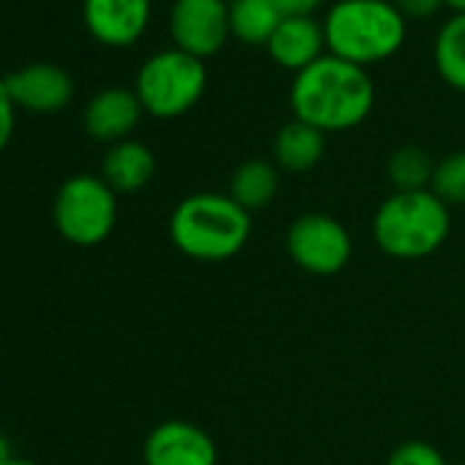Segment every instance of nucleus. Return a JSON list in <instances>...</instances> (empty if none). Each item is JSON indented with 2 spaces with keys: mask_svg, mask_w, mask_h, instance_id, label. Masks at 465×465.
<instances>
[{
  "mask_svg": "<svg viewBox=\"0 0 465 465\" xmlns=\"http://www.w3.org/2000/svg\"><path fill=\"white\" fill-rule=\"evenodd\" d=\"M53 222L74 247H99L118 222V194L102 175L80 173L61 183L53 203Z\"/></svg>",
  "mask_w": 465,
  "mask_h": 465,
  "instance_id": "6",
  "label": "nucleus"
},
{
  "mask_svg": "<svg viewBox=\"0 0 465 465\" xmlns=\"http://www.w3.org/2000/svg\"><path fill=\"white\" fill-rule=\"evenodd\" d=\"M205 61L192 58L175 47L151 55L134 80V94L143 110L153 118L170 121L186 115L205 94Z\"/></svg>",
  "mask_w": 465,
  "mask_h": 465,
  "instance_id": "5",
  "label": "nucleus"
},
{
  "mask_svg": "<svg viewBox=\"0 0 465 465\" xmlns=\"http://www.w3.org/2000/svg\"><path fill=\"white\" fill-rule=\"evenodd\" d=\"M282 23L274 0H230V36L250 47H266Z\"/></svg>",
  "mask_w": 465,
  "mask_h": 465,
  "instance_id": "17",
  "label": "nucleus"
},
{
  "mask_svg": "<svg viewBox=\"0 0 465 465\" xmlns=\"http://www.w3.org/2000/svg\"><path fill=\"white\" fill-rule=\"evenodd\" d=\"M143 113L145 110H143L134 91H129V88H104L88 102L83 124H85V132L96 143L115 145V143L129 140V134L137 129Z\"/></svg>",
  "mask_w": 465,
  "mask_h": 465,
  "instance_id": "12",
  "label": "nucleus"
},
{
  "mask_svg": "<svg viewBox=\"0 0 465 465\" xmlns=\"http://www.w3.org/2000/svg\"><path fill=\"white\" fill-rule=\"evenodd\" d=\"M432 170H435L432 156L424 148H419V145H402L386 162V175H389L394 192L430 189Z\"/></svg>",
  "mask_w": 465,
  "mask_h": 465,
  "instance_id": "19",
  "label": "nucleus"
},
{
  "mask_svg": "<svg viewBox=\"0 0 465 465\" xmlns=\"http://www.w3.org/2000/svg\"><path fill=\"white\" fill-rule=\"evenodd\" d=\"M386 465H449L443 451L430 440H402L386 457Z\"/></svg>",
  "mask_w": 465,
  "mask_h": 465,
  "instance_id": "21",
  "label": "nucleus"
},
{
  "mask_svg": "<svg viewBox=\"0 0 465 465\" xmlns=\"http://www.w3.org/2000/svg\"><path fill=\"white\" fill-rule=\"evenodd\" d=\"M170 39L175 50L192 58L216 55L230 39V4L227 0H173Z\"/></svg>",
  "mask_w": 465,
  "mask_h": 465,
  "instance_id": "8",
  "label": "nucleus"
},
{
  "mask_svg": "<svg viewBox=\"0 0 465 465\" xmlns=\"http://www.w3.org/2000/svg\"><path fill=\"white\" fill-rule=\"evenodd\" d=\"M285 250L302 272L312 277H334L351 263L353 239L337 216L310 211L291 222Z\"/></svg>",
  "mask_w": 465,
  "mask_h": 465,
  "instance_id": "7",
  "label": "nucleus"
},
{
  "mask_svg": "<svg viewBox=\"0 0 465 465\" xmlns=\"http://www.w3.org/2000/svg\"><path fill=\"white\" fill-rule=\"evenodd\" d=\"M167 230L181 255L200 263H222L250 244L252 213L230 194L194 192L173 208Z\"/></svg>",
  "mask_w": 465,
  "mask_h": 465,
  "instance_id": "2",
  "label": "nucleus"
},
{
  "mask_svg": "<svg viewBox=\"0 0 465 465\" xmlns=\"http://www.w3.org/2000/svg\"><path fill=\"white\" fill-rule=\"evenodd\" d=\"M462 465H465V462H462Z\"/></svg>",
  "mask_w": 465,
  "mask_h": 465,
  "instance_id": "28",
  "label": "nucleus"
},
{
  "mask_svg": "<svg viewBox=\"0 0 465 465\" xmlns=\"http://www.w3.org/2000/svg\"><path fill=\"white\" fill-rule=\"evenodd\" d=\"M15 124H17V107L9 96L6 83L0 80V153L6 151V145L15 137Z\"/></svg>",
  "mask_w": 465,
  "mask_h": 465,
  "instance_id": "22",
  "label": "nucleus"
},
{
  "mask_svg": "<svg viewBox=\"0 0 465 465\" xmlns=\"http://www.w3.org/2000/svg\"><path fill=\"white\" fill-rule=\"evenodd\" d=\"M88 34L104 47H132L151 23V0H83Z\"/></svg>",
  "mask_w": 465,
  "mask_h": 465,
  "instance_id": "10",
  "label": "nucleus"
},
{
  "mask_svg": "<svg viewBox=\"0 0 465 465\" xmlns=\"http://www.w3.org/2000/svg\"><path fill=\"white\" fill-rule=\"evenodd\" d=\"M274 164L288 173H307L321 164L326 153V134L299 118L280 126L274 137Z\"/></svg>",
  "mask_w": 465,
  "mask_h": 465,
  "instance_id": "15",
  "label": "nucleus"
},
{
  "mask_svg": "<svg viewBox=\"0 0 465 465\" xmlns=\"http://www.w3.org/2000/svg\"><path fill=\"white\" fill-rule=\"evenodd\" d=\"M145 465H216V440L194 421L167 419L156 424L143 443Z\"/></svg>",
  "mask_w": 465,
  "mask_h": 465,
  "instance_id": "9",
  "label": "nucleus"
},
{
  "mask_svg": "<svg viewBox=\"0 0 465 465\" xmlns=\"http://www.w3.org/2000/svg\"><path fill=\"white\" fill-rule=\"evenodd\" d=\"M451 230V213L430 189L391 192L372 216V239L394 261H421L438 252Z\"/></svg>",
  "mask_w": 465,
  "mask_h": 465,
  "instance_id": "4",
  "label": "nucleus"
},
{
  "mask_svg": "<svg viewBox=\"0 0 465 465\" xmlns=\"http://www.w3.org/2000/svg\"><path fill=\"white\" fill-rule=\"evenodd\" d=\"M282 17H312L326 0H274Z\"/></svg>",
  "mask_w": 465,
  "mask_h": 465,
  "instance_id": "24",
  "label": "nucleus"
},
{
  "mask_svg": "<svg viewBox=\"0 0 465 465\" xmlns=\"http://www.w3.org/2000/svg\"><path fill=\"white\" fill-rule=\"evenodd\" d=\"M372 107L375 83L370 72L329 53L299 72L291 83L293 118L321 129L323 134L356 129L370 118Z\"/></svg>",
  "mask_w": 465,
  "mask_h": 465,
  "instance_id": "1",
  "label": "nucleus"
},
{
  "mask_svg": "<svg viewBox=\"0 0 465 465\" xmlns=\"http://www.w3.org/2000/svg\"><path fill=\"white\" fill-rule=\"evenodd\" d=\"M430 192L451 205H465V151L446 153L440 162H435Z\"/></svg>",
  "mask_w": 465,
  "mask_h": 465,
  "instance_id": "20",
  "label": "nucleus"
},
{
  "mask_svg": "<svg viewBox=\"0 0 465 465\" xmlns=\"http://www.w3.org/2000/svg\"><path fill=\"white\" fill-rule=\"evenodd\" d=\"M4 83L17 110H28L39 115L64 110L74 96L72 74L55 64H31L4 77Z\"/></svg>",
  "mask_w": 465,
  "mask_h": 465,
  "instance_id": "11",
  "label": "nucleus"
},
{
  "mask_svg": "<svg viewBox=\"0 0 465 465\" xmlns=\"http://www.w3.org/2000/svg\"><path fill=\"white\" fill-rule=\"evenodd\" d=\"M323 34L329 55L370 69L402 50L408 20L394 0H337L323 20Z\"/></svg>",
  "mask_w": 465,
  "mask_h": 465,
  "instance_id": "3",
  "label": "nucleus"
},
{
  "mask_svg": "<svg viewBox=\"0 0 465 465\" xmlns=\"http://www.w3.org/2000/svg\"><path fill=\"white\" fill-rule=\"evenodd\" d=\"M9 460H15V454H12V446H9V438L0 432V465H6Z\"/></svg>",
  "mask_w": 465,
  "mask_h": 465,
  "instance_id": "25",
  "label": "nucleus"
},
{
  "mask_svg": "<svg viewBox=\"0 0 465 465\" xmlns=\"http://www.w3.org/2000/svg\"><path fill=\"white\" fill-rule=\"evenodd\" d=\"M6 465H36V462H31V460H23V457H15V460H9Z\"/></svg>",
  "mask_w": 465,
  "mask_h": 465,
  "instance_id": "27",
  "label": "nucleus"
},
{
  "mask_svg": "<svg viewBox=\"0 0 465 465\" xmlns=\"http://www.w3.org/2000/svg\"><path fill=\"white\" fill-rule=\"evenodd\" d=\"M280 192V167L266 159H247L230 175V197L250 213L263 211Z\"/></svg>",
  "mask_w": 465,
  "mask_h": 465,
  "instance_id": "16",
  "label": "nucleus"
},
{
  "mask_svg": "<svg viewBox=\"0 0 465 465\" xmlns=\"http://www.w3.org/2000/svg\"><path fill=\"white\" fill-rule=\"evenodd\" d=\"M405 20H430L440 12L443 0H394Z\"/></svg>",
  "mask_w": 465,
  "mask_h": 465,
  "instance_id": "23",
  "label": "nucleus"
},
{
  "mask_svg": "<svg viewBox=\"0 0 465 465\" xmlns=\"http://www.w3.org/2000/svg\"><path fill=\"white\" fill-rule=\"evenodd\" d=\"M443 6H449L454 15H465V0H443Z\"/></svg>",
  "mask_w": 465,
  "mask_h": 465,
  "instance_id": "26",
  "label": "nucleus"
},
{
  "mask_svg": "<svg viewBox=\"0 0 465 465\" xmlns=\"http://www.w3.org/2000/svg\"><path fill=\"white\" fill-rule=\"evenodd\" d=\"M156 173L153 151L140 140H124L110 145L102 159V178L115 194H134L151 183Z\"/></svg>",
  "mask_w": 465,
  "mask_h": 465,
  "instance_id": "14",
  "label": "nucleus"
},
{
  "mask_svg": "<svg viewBox=\"0 0 465 465\" xmlns=\"http://www.w3.org/2000/svg\"><path fill=\"white\" fill-rule=\"evenodd\" d=\"M266 50L280 69L299 74L329 53L323 23L315 17H282Z\"/></svg>",
  "mask_w": 465,
  "mask_h": 465,
  "instance_id": "13",
  "label": "nucleus"
},
{
  "mask_svg": "<svg viewBox=\"0 0 465 465\" xmlns=\"http://www.w3.org/2000/svg\"><path fill=\"white\" fill-rule=\"evenodd\" d=\"M432 61L440 80L465 94V15H451L432 45Z\"/></svg>",
  "mask_w": 465,
  "mask_h": 465,
  "instance_id": "18",
  "label": "nucleus"
}]
</instances>
